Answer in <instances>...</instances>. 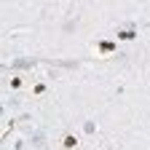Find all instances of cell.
Returning <instances> with one entry per match:
<instances>
[{
    "instance_id": "cell-8",
    "label": "cell",
    "mask_w": 150,
    "mask_h": 150,
    "mask_svg": "<svg viewBox=\"0 0 150 150\" xmlns=\"http://www.w3.org/2000/svg\"><path fill=\"white\" fill-rule=\"evenodd\" d=\"M43 91H46V83H35V88H32V94H35V97H40Z\"/></svg>"
},
{
    "instance_id": "cell-5",
    "label": "cell",
    "mask_w": 150,
    "mask_h": 150,
    "mask_svg": "<svg viewBox=\"0 0 150 150\" xmlns=\"http://www.w3.org/2000/svg\"><path fill=\"white\" fill-rule=\"evenodd\" d=\"M62 147H64V150H75V147H78V137H75V134H64Z\"/></svg>"
},
{
    "instance_id": "cell-10",
    "label": "cell",
    "mask_w": 150,
    "mask_h": 150,
    "mask_svg": "<svg viewBox=\"0 0 150 150\" xmlns=\"http://www.w3.org/2000/svg\"><path fill=\"white\" fill-rule=\"evenodd\" d=\"M6 107H8V105H0V118H3V115H6Z\"/></svg>"
},
{
    "instance_id": "cell-7",
    "label": "cell",
    "mask_w": 150,
    "mask_h": 150,
    "mask_svg": "<svg viewBox=\"0 0 150 150\" xmlns=\"http://www.w3.org/2000/svg\"><path fill=\"white\" fill-rule=\"evenodd\" d=\"M83 129H86V134H97V123H94V121H86Z\"/></svg>"
},
{
    "instance_id": "cell-4",
    "label": "cell",
    "mask_w": 150,
    "mask_h": 150,
    "mask_svg": "<svg viewBox=\"0 0 150 150\" xmlns=\"http://www.w3.org/2000/svg\"><path fill=\"white\" fill-rule=\"evenodd\" d=\"M115 48H118V46L112 43V40H99V43H97V51H99V54H112Z\"/></svg>"
},
{
    "instance_id": "cell-2",
    "label": "cell",
    "mask_w": 150,
    "mask_h": 150,
    "mask_svg": "<svg viewBox=\"0 0 150 150\" xmlns=\"http://www.w3.org/2000/svg\"><path fill=\"white\" fill-rule=\"evenodd\" d=\"M134 38H137V30H134V24H129V27L118 30V40H134Z\"/></svg>"
},
{
    "instance_id": "cell-6",
    "label": "cell",
    "mask_w": 150,
    "mask_h": 150,
    "mask_svg": "<svg viewBox=\"0 0 150 150\" xmlns=\"http://www.w3.org/2000/svg\"><path fill=\"white\" fill-rule=\"evenodd\" d=\"M75 27H78V16H75V19H67V22H64V32H72Z\"/></svg>"
},
{
    "instance_id": "cell-1",
    "label": "cell",
    "mask_w": 150,
    "mask_h": 150,
    "mask_svg": "<svg viewBox=\"0 0 150 150\" xmlns=\"http://www.w3.org/2000/svg\"><path fill=\"white\" fill-rule=\"evenodd\" d=\"M30 142H32V147H35V150H46V147H48V137H46V131H43V129L32 131Z\"/></svg>"
},
{
    "instance_id": "cell-3",
    "label": "cell",
    "mask_w": 150,
    "mask_h": 150,
    "mask_svg": "<svg viewBox=\"0 0 150 150\" xmlns=\"http://www.w3.org/2000/svg\"><path fill=\"white\" fill-rule=\"evenodd\" d=\"M35 67V59H16L11 62V70H32Z\"/></svg>"
},
{
    "instance_id": "cell-9",
    "label": "cell",
    "mask_w": 150,
    "mask_h": 150,
    "mask_svg": "<svg viewBox=\"0 0 150 150\" xmlns=\"http://www.w3.org/2000/svg\"><path fill=\"white\" fill-rule=\"evenodd\" d=\"M22 83H24L22 78H11V88H22Z\"/></svg>"
}]
</instances>
